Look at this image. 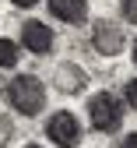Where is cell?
Listing matches in <instances>:
<instances>
[{"label":"cell","instance_id":"1","mask_svg":"<svg viewBox=\"0 0 137 148\" xmlns=\"http://www.w3.org/2000/svg\"><path fill=\"white\" fill-rule=\"evenodd\" d=\"M4 99H7V106L18 116L32 120V116H39L46 109L49 88H46V81L39 78V74H14V78L7 81V88H4Z\"/></svg>","mask_w":137,"mask_h":148},{"label":"cell","instance_id":"2","mask_svg":"<svg viewBox=\"0 0 137 148\" xmlns=\"http://www.w3.org/2000/svg\"><path fill=\"white\" fill-rule=\"evenodd\" d=\"M123 113H127V106L112 92H95L88 99V123L95 134H116L123 127Z\"/></svg>","mask_w":137,"mask_h":148},{"label":"cell","instance_id":"3","mask_svg":"<svg viewBox=\"0 0 137 148\" xmlns=\"http://www.w3.org/2000/svg\"><path fill=\"white\" fill-rule=\"evenodd\" d=\"M81 134H85V127H81V120H77L74 109H56V113H49V120H46L49 145H56V148H77L81 145Z\"/></svg>","mask_w":137,"mask_h":148},{"label":"cell","instance_id":"4","mask_svg":"<svg viewBox=\"0 0 137 148\" xmlns=\"http://www.w3.org/2000/svg\"><path fill=\"white\" fill-rule=\"evenodd\" d=\"M88 42H91V49L99 53V57L112 60V57H120V53L127 49V32H123L120 25H112L109 18H99V21L91 25Z\"/></svg>","mask_w":137,"mask_h":148},{"label":"cell","instance_id":"5","mask_svg":"<svg viewBox=\"0 0 137 148\" xmlns=\"http://www.w3.org/2000/svg\"><path fill=\"white\" fill-rule=\"evenodd\" d=\"M21 49L35 53V57H53V49H56V32H53L46 21H39V18H28V21L21 25Z\"/></svg>","mask_w":137,"mask_h":148},{"label":"cell","instance_id":"6","mask_svg":"<svg viewBox=\"0 0 137 148\" xmlns=\"http://www.w3.org/2000/svg\"><path fill=\"white\" fill-rule=\"evenodd\" d=\"M53 88L60 92V95H67V99L85 95V92H88V71L81 64H74V60L56 64L53 67Z\"/></svg>","mask_w":137,"mask_h":148},{"label":"cell","instance_id":"7","mask_svg":"<svg viewBox=\"0 0 137 148\" xmlns=\"http://www.w3.org/2000/svg\"><path fill=\"white\" fill-rule=\"evenodd\" d=\"M46 7L63 25H85L88 21V0H49Z\"/></svg>","mask_w":137,"mask_h":148},{"label":"cell","instance_id":"8","mask_svg":"<svg viewBox=\"0 0 137 148\" xmlns=\"http://www.w3.org/2000/svg\"><path fill=\"white\" fill-rule=\"evenodd\" d=\"M18 60H21V42L4 39V35H0V71H11V67H18Z\"/></svg>","mask_w":137,"mask_h":148},{"label":"cell","instance_id":"9","mask_svg":"<svg viewBox=\"0 0 137 148\" xmlns=\"http://www.w3.org/2000/svg\"><path fill=\"white\" fill-rule=\"evenodd\" d=\"M14 134H18V127H14V120H11L7 113H0V148H7V145L14 141Z\"/></svg>","mask_w":137,"mask_h":148},{"label":"cell","instance_id":"10","mask_svg":"<svg viewBox=\"0 0 137 148\" xmlns=\"http://www.w3.org/2000/svg\"><path fill=\"white\" fill-rule=\"evenodd\" d=\"M123 106L137 113V78H130V81L123 85Z\"/></svg>","mask_w":137,"mask_h":148},{"label":"cell","instance_id":"11","mask_svg":"<svg viewBox=\"0 0 137 148\" xmlns=\"http://www.w3.org/2000/svg\"><path fill=\"white\" fill-rule=\"evenodd\" d=\"M120 18L127 25H137V0H120Z\"/></svg>","mask_w":137,"mask_h":148},{"label":"cell","instance_id":"12","mask_svg":"<svg viewBox=\"0 0 137 148\" xmlns=\"http://www.w3.org/2000/svg\"><path fill=\"white\" fill-rule=\"evenodd\" d=\"M11 7H18V11H32V7H39L42 0H7Z\"/></svg>","mask_w":137,"mask_h":148},{"label":"cell","instance_id":"13","mask_svg":"<svg viewBox=\"0 0 137 148\" xmlns=\"http://www.w3.org/2000/svg\"><path fill=\"white\" fill-rule=\"evenodd\" d=\"M120 148H137V131H130V134L123 138V145H120Z\"/></svg>","mask_w":137,"mask_h":148},{"label":"cell","instance_id":"14","mask_svg":"<svg viewBox=\"0 0 137 148\" xmlns=\"http://www.w3.org/2000/svg\"><path fill=\"white\" fill-rule=\"evenodd\" d=\"M130 57H134V67H137V39L130 42Z\"/></svg>","mask_w":137,"mask_h":148},{"label":"cell","instance_id":"15","mask_svg":"<svg viewBox=\"0 0 137 148\" xmlns=\"http://www.w3.org/2000/svg\"><path fill=\"white\" fill-rule=\"evenodd\" d=\"M25 148H42V145H32V141H28V145H25Z\"/></svg>","mask_w":137,"mask_h":148}]
</instances>
